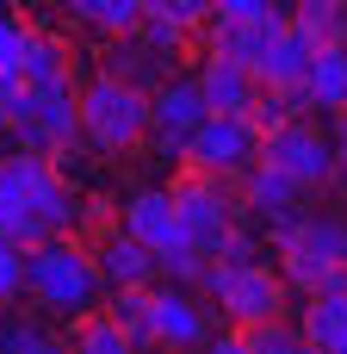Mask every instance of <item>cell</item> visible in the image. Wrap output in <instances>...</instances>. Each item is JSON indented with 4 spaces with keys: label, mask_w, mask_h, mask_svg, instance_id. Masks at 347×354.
<instances>
[{
    "label": "cell",
    "mask_w": 347,
    "mask_h": 354,
    "mask_svg": "<svg viewBox=\"0 0 347 354\" xmlns=\"http://www.w3.org/2000/svg\"><path fill=\"white\" fill-rule=\"evenodd\" d=\"M81 193L75 180L56 168V156H37V149H12L0 156V236L37 249L43 236H62V230H81Z\"/></svg>",
    "instance_id": "1"
},
{
    "label": "cell",
    "mask_w": 347,
    "mask_h": 354,
    "mask_svg": "<svg viewBox=\"0 0 347 354\" xmlns=\"http://www.w3.org/2000/svg\"><path fill=\"white\" fill-rule=\"evenodd\" d=\"M99 292H106V274L93 261V243H81V230H62L25 249V299L43 317H81L99 305Z\"/></svg>",
    "instance_id": "2"
},
{
    "label": "cell",
    "mask_w": 347,
    "mask_h": 354,
    "mask_svg": "<svg viewBox=\"0 0 347 354\" xmlns=\"http://www.w3.org/2000/svg\"><path fill=\"white\" fill-rule=\"evenodd\" d=\"M81 137L99 156H124V149L149 143V87H130L112 68H99L81 87Z\"/></svg>",
    "instance_id": "3"
},
{
    "label": "cell",
    "mask_w": 347,
    "mask_h": 354,
    "mask_svg": "<svg viewBox=\"0 0 347 354\" xmlns=\"http://www.w3.org/2000/svg\"><path fill=\"white\" fill-rule=\"evenodd\" d=\"M199 292H205V299H211L236 330H248V324H267V317H286V311H292V286H286V274H279V268H267V261L230 268V261H217V255H211V268H205Z\"/></svg>",
    "instance_id": "4"
},
{
    "label": "cell",
    "mask_w": 347,
    "mask_h": 354,
    "mask_svg": "<svg viewBox=\"0 0 347 354\" xmlns=\"http://www.w3.org/2000/svg\"><path fill=\"white\" fill-rule=\"evenodd\" d=\"M261 162H267V131L255 124V112H211L186 143V168L224 174V180H248Z\"/></svg>",
    "instance_id": "5"
},
{
    "label": "cell",
    "mask_w": 347,
    "mask_h": 354,
    "mask_svg": "<svg viewBox=\"0 0 347 354\" xmlns=\"http://www.w3.org/2000/svg\"><path fill=\"white\" fill-rule=\"evenodd\" d=\"M12 143L19 149H37V156H56L81 137V87L75 81H43V87H25L19 112H12Z\"/></svg>",
    "instance_id": "6"
},
{
    "label": "cell",
    "mask_w": 347,
    "mask_h": 354,
    "mask_svg": "<svg viewBox=\"0 0 347 354\" xmlns=\"http://www.w3.org/2000/svg\"><path fill=\"white\" fill-rule=\"evenodd\" d=\"M174 205H180V224H186V243H199V249H224V236L248 218V199H236L230 193V180L224 174H205V168H186L180 180H174Z\"/></svg>",
    "instance_id": "7"
},
{
    "label": "cell",
    "mask_w": 347,
    "mask_h": 354,
    "mask_svg": "<svg viewBox=\"0 0 347 354\" xmlns=\"http://www.w3.org/2000/svg\"><path fill=\"white\" fill-rule=\"evenodd\" d=\"M205 118H211V100H205L199 75H168L149 93V149L161 162H186V143Z\"/></svg>",
    "instance_id": "8"
},
{
    "label": "cell",
    "mask_w": 347,
    "mask_h": 354,
    "mask_svg": "<svg viewBox=\"0 0 347 354\" xmlns=\"http://www.w3.org/2000/svg\"><path fill=\"white\" fill-rule=\"evenodd\" d=\"M267 162H273V168H286L292 180H304L310 193H323V187H335V180H341V174H335V137H329V131H317L304 112L267 131Z\"/></svg>",
    "instance_id": "9"
},
{
    "label": "cell",
    "mask_w": 347,
    "mask_h": 354,
    "mask_svg": "<svg viewBox=\"0 0 347 354\" xmlns=\"http://www.w3.org/2000/svg\"><path fill=\"white\" fill-rule=\"evenodd\" d=\"M304 193H310V187H304V180H292V174H286V168H273V162H261V168L242 180L248 218H255V230H261L273 249L304 224V212H310V205H304Z\"/></svg>",
    "instance_id": "10"
},
{
    "label": "cell",
    "mask_w": 347,
    "mask_h": 354,
    "mask_svg": "<svg viewBox=\"0 0 347 354\" xmlns=\"http://www.w3.org/2000/svg\"><path fill=\"white\" fill-rule=\"evenodd\" d=\"M149 342L155 348H199V342H211V305H205V292L180 286V280H155Z\"/></svg>",
    "instance_id": "11"
},
{
    "label": "cell",
    "mask_w": 347,
    "mask_h": 354,
    "mask_svg": "<svg viewBox=\"0 0 347 354\" xmlns=\"http://www.w3.org/2000/svg\"><path fill=\"white\" fill-rule=\"evenodd\" d=\"M93 261L106 274V292L112 286H155L161 280V249H149L137 230L124 224H99L93 230Z\"/></svg>",
    "instance_id": "12"
},
{
    "label": "cell",
    "mask_w": 347,
    "mask_h": 354,
    "mask_svg": "<svg viewBox=\"0 0 347 354\" xmlns=\"http://www.w3.org/2000/svg\"><path fill=\"white\" fill-rule=\"evenodd\" d=\"M124 230H137L149 249H174L186 243V224H180V205H174V187H137L118 212Z\"/></svg>",
    "instance_id": "13"
},
{
    "label": "cell",
    "mask_w": 347,
    "mask_h": 354,
    "mask_svg": "<svg viewBox=\"0 0 347 354\" xmlns=\"http://www.w3.org/2000/svg\"><path fill=\"white\" fill-rule=\"evenodd\" d=\"M112 50H106V68L118 75V81H130V87H161L174 68H180V56H168V50H155L143 31H118V37H106Z\"/></svg>",
    "instance_id": "14"
},
{
    "label": "cell",
    "mask_w": 347,
    "mask_h": 354,
    "mask_svg": "<svg viewBox=\"0 0 347 354\" xmlns=\"http://www.w3.org/2000/svg\"><path fill=\"white\" fill-rule=\"evenodd\" d=\"M199 87H205V100H211V112H255V100H261V75L248 68V62H236V56H205L199 62Z\"/></svg>",
    "instance_id": "15"
},
{
    "label": "cell",
    "mask_w": 347,
    "mask_h": 354,
    "mask_svg": "<svg viewBox=\"0 0 347 354\" xmlns=\"http://www.w3.org/2000/svg\"><path fill=\"white\" fill-rule=\"evenodd\" d=\"M279 31H286L279 12H267V19H211V50L217 56H236V62H248L261 75V62L279 44Z\"/></svg>",
    "instance_id": "16"
},
{
    "label": "cell",
    "mask_w": 347,
    "mask_h": 354,
    "mask_svg": "<svg viewBox=\"0 0 347 354\" xmlns=\"http://www.w3.org/2000/svg\"><path fill=\"white\" fill-rule=\"evenodd\" d=\"M279 274H286V286H292L298 299L347 292V268L329 261V255H317V249H304V243H279Z\"/></svg>",
    "instance_id": "17"
},
{
    "label": "cell",
    "mask_w": 347,
    "mask_h": 354,
    "mask_svg": "<svg viewBox=\"0 0 347 354\" xmlns=\"http://www.w3.org/2000/svg\"><path fill=\"white\" fill-rule=\"evenodd\" d=\"M317 37L310 31H298L292 19H286V31H279V44L267 50V62H261V81L267 87H304V75H310V62H317Z\"/></svg>",
    "instance_id": "18"
},
{
    "label": "cell",
    "mask_w": 347,
    "mask_h": 354,
    "mask_svg": "<svg viewBox=\"0 0 347 354\" xmlns=\"http://www.w3.org/2000/svg\"><path fill=\"white\" fill-rule=\"evenodd\" d=\"M304 342L323 354H347V292H317L304 299Z\"/></svg>",
    "instance_id": "19"
},
{
    "label": "cell",
    "mask_w": 347,
    "mask_h": 354,
    "mask_svg": "<svg viewBox=\"0 0 347 354\" xmlns=\"http://www.w3.org/2000/svg\"><path fill=\"white\" fill-rule=\"evenodd\" d=\"M62 6H68V19H75L81 31H93V37L137 31L143 12H149V0H62Z\"/></svg>",
    "instance_id": "20"
},
{
    "label": "cell",
    "mask_w": 347,
    "mask_h": 354,
    "mask_svg": "<svg viewBox=\"0 0 347 354\" xmlns=\"http://www.w3.org/2000/svg\"><path fill=\"white\" fill-rule=\"evenodd\" d=\"M304 93L317 112H341L347 106V44H323L310 75H304Z\"/></svg>",
    "instance_id": "21"
},
{
    "label": "cell",
    "mask_w": 347,
    "mask_h": 354,
    "mask_svg": "<svg viewBox=\"0 0 347 354\" xmlns=\"http://www.w3.org/2000/svg\"><path fill=\"white\" fill-rule=\"evenodd\" d=\"M19 81H25V87L68 81V44L50 37V31H31V37H25V56H19Z\"/></svg>",
    "instance_id": "22"
},
{
    "label": "cell",
    "mask_w": 347,
    "mask_h": 354,
    "mask_svg": "<svg viewBox=\"0 0 347 354\" xmlns=\"http://www.w3.org/2000/svg\"><path fill=\"white\" fill-rule=\"evenodd\" d=\"M286 243H304V249H317V255L347 268V212H304V224Z\"/></svg>",
    "instance_id": "23"
},
{
    "label": "cell",
    "mask_w": 347,
    "mask_h": 354,
    "mask_svg": "<svg viewBox=\"0 0 347 354\" xmlns=\"http://www.w3.org/2000/svg\"><path fill=\"white\" fill-rule=\"evenodd\" d=\"M75 348L81 354H124L130 348V330L112 311H81L75 317Z\"/></svg>",
    "instance_id": "24"
},
{
    "label": "cell",
    "mask_w": 347,
    "mask_h": 354,
    "mask_svg": "<svg viewBox=\"0 0 347 354\" xmlns=\"http://www.w3.org/2000/svg\"><path fill=\"white\" fill-rule=\"evenodd\" d=\"M292 25L310 31L317 44H347V0H298Z\"/></svg>",
    "instance_id": "25"
},
{
    "label": "cell",
    "mask_w": 347,
    "mask_h": 354,
    "mask_svg": "<svg viewBox=\"0 0 347 354\" xmlns=\"http://www.w3.org/2000/svg\"><path fill=\"white\" fill-rule=\"evenodd\" d=\"M106 311L130 330V342H149V311H155V286H112Z\"/></svg>",
    "instance_id": "26"
},
{
    "label": "cell",
    "mask_w": 347,
    "mask_h": 354,
    "mask_svg": "<svg viewBox=\"0 0 347 354\" xmlns=\"http://www.w3.org/2000/svg\"><path fill=\"white\" fill-rule=\"evenodd\" d=\"M242 342H248V354H298V348H310V342H304V324H286V317L248 324Z\"/></svg>",
    "instance_id": "27"
},
{
    "label": "cell",
    "mask_w": 347,
    "mask_h": 354,
    "mask_svg": "<svg viewBox=\"0 0 347 354\" xmlns=\"http://www.w3.org/2000/svg\"><path fill=\"white\" fill-rule=\"evenodd\" d=\"M0 348L6 354H56V330H43L37 317H6L0 324Z\"/></svg>",
    "instance_id": "28"
},
{
    "label": "cell",
    "mask_w": 347,
    "mask_h": 354,
    "mask_svg": "<svg viewBox=\"0 0 347 354\" xmlns=\"http://www.w3.org/2000/svg\"><path fill=\"white\" fill-rule=\"evenodd\" d=\"M298 106H310V93H304V87H261V100H255V124H261V131H273V124L298 118Z\"/></svg>",
    "instance_id": "29"
},
{
    "label": "cell",
    "mask_w": 347,
    "mask_h": 354,
    "mask_svg": "<svg viewBox=\"0 0 347 354\" xmlns=\"http://www.w3.org/2000/svg\"><path fill=\"white\" fill-rule=\"evenodd\" d=\"M205 268H211V249H199V243H174V249H161V280L199 286V280H205Z\"/></svg>",
    "instance_id": "30"
},
{
    "label": "cell",
    "mask_w": 347,
    "mask_h": 354,
    "mask_svg": "<svg viewBox=\"0 0 347 354\" xmlns=\"http://www.w3.org/2000/svg\"><path fill=\"white\" fill-rule=\"evenodd\" d=\"M155 50H168V56H186V44H192V25H180L174 12H143V25H137Z\"/></svg>",
    "instance_id": "31"
},
{
    "label": "cell",
    "mask_w": 347,
    "mask_h": 354,
    "mask_svg": "<svg viewBox=\"0 0 347 354\" xmlns=\"http://www.w3.org/2000/svg\"><path fill=\"white\" fill-rule=\"evenodd\" d=\"M25 299V243L0 236V305H19Z\"/></svg>",
    "instance_id": "32"
},
{
    "label": "cell",
    "mask_w": 347,
    "mask_h": 354,
    "mask_svg": "<svg viewBox=\"0 0 347 354\" xmlns=\"http://www.w3.org/2000/svg\"><path fill=\"white\" fill-rule=\"evenodd\" d=\"M149 12H174L180 25H192V31H205V25L217 19V0H149Z\"/></svg>",
    "instance_id": "33"
},
{
    "label": "cell",
    "mask_w": 347,
    "mask_h": 354,
    "mask_svg": "<svg viewBox=\"0 0 347 354\" xmlns=\"http://www.w3.org/2000/svg\"><path fill=\"white\" fill-rule=\"evenodd\" d=\"M25 37H31V25H25V19H12V12H0V68H12V75H19Z\"/></svg>",
    "instance_id": "34"
},
{
    "label": "cell",
    "mask_w": 347,
    "mask_h": 354,
    "mask_svg": "<svg viewBox=\"0 0 347 354\" xmlns=\"http://www.w3.org/2000/svg\"><path fill=\"white\" fill-rule=\"evenodd\" d=\"M279 12V0H217V19H267Z\"/></svg>",
    "instance_id": "35"
},
{
    "label": "cell",
    "mask_w": 347,
    "mask_h": 354,
    "mask_svg": "<svg viewBox=\"0 0 347 354\" xmlns=\"http://www.w3.org/2000/svg\"><path fill=\"white\" fill-rule=\"evenodd\" d=\"M329 137H335V174H341V187H347V106L335 112V131Z\"/></svg>",
    "instance_id": "36"
},
{
    "label": "cell",
    "mask_w": 347,
    "mask_h": 354,
    "mask_svg": "<svg viewBox=\"0 0 347 354\" xmlns=\"http://www.w3.org/2000/svg\"><path fill=\"white\" fill-rule=\"evenodd\" d=\"M0 131H6V118H0Z\"/></svg>",
    "instance_id": "37"
}]
</instances>
